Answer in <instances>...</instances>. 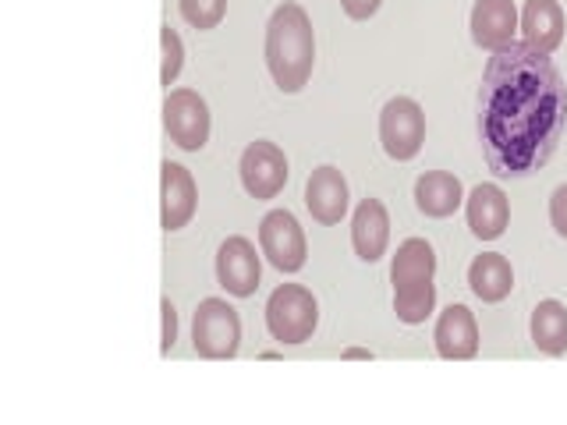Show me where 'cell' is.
I'll list each match as a JSON object with an SVG mask.
<instances>
[{
    "label": "cell",
    "mask_w": 567,
    "mask_h": 425,
    "mask_svg": "<svg viewBox=\"0 0 567 425\" xmlns=\"http://www.w3.org/2000/svg\"><path fill=\"white\" fill-rule=\"evenodd\" d=\"M567 117L560 71L546 53L511 43L483 79V142L501 174H528L554 156Z\"/></svg>",
    "instance_id": "cell-1"
},
{
    "label": "cell",
    "mask_w": 567,
    "mask_h": 425,
    "mask_svg": "<svg viewBox=\"0 0 567 425\" xmlns=\"http://www.w3.org/2000/svg\"><path fill=\"white\" fill-rule=\"evenodd\" d=\"M266 68L280 93H301L316 68V32L301 4L284 0L266 22Z\"/></svg>",
    "instance_id": "cell-2"
},
{
    "label": "cell",
    "mask_w": 567,
    "mask_h": 425,
    "mask_svg": "<svg viewBox=\"0 0 567 425\" xmlns=\"http://www.w3.org/2000/svg\"><path fill=\"white\" fill-rule=\"evenodd\" d=\"M319 326V301L301 283H280L266 301V330L280 344H306Z\"/></svg>",
    "instance_id": "cell-3"
},
{
    "label": "cell",
    "mask_w": 567,
    "mask_h": 425,
    "mask_svg": "<svg viewBox=\"0 0 567 425\" xmlns=\"http://www.w3.org/2000/svg\"><path fill=\"white\" fill-rule=\"evenodd\" d=\"M192 348L199 359H209V362H227L238 354L241 319L224 298L199 301V309H195V319H192Z\"/></svg>",
    "instance_id": "cell-4"
},
{
    "label": "cell",
    "mask_w": 567,
    "mask_h": 425,
    "mask_svg": "<svg viewBox=\"0 0 567 425\" xmlns=\"http://www.w3.org/2000/svg\"><path fill=\"white\" fill-rule=\"evenodd\" d=\"M259 252L280 273H298L306 266L309 241L291 209H270L259 220Z\"/></svg>",
    "instance_id": "cell-5"
},
{
    "label": "cell",
    "mask_w": 567,
    "mask_h": 425,
    "mask_svg": "<svg viewBox=\"0 0 567 425\" xmlns=\"http://www.w3.org/2000/svg\"><path fill=\"white\" fill-rule=\"evenodd\" d=\"M380 142L383 153L398 159V164H408V159L419 156L425 142V114L412 96L386 100V106L380 111Z\"/></svg>",
    "instance_id": "cell-6"
},
{
    "label": "cell",
    "mask_w": 567,
    "mask_h": 425,
    "mask_svg": "<svg viewBox=\"0 0 567 425\" xmlns=\"http://www.w3.org/2000/svg\"><path fill=\"white\" fill-rule=\"evenodd\" d=\"M164 128L171 135L174 146H182L185 153H199L209 142V106L195 89H174L164 100Z\"/></svg>",
    "instance_id": "cell-7"
},
{
    "label": "cell",
    "mask_w": 567,
    "mask_h": 425,
    "mask_svg": "<svg viewBox=\"0 0 567 425\" xmlns=\"http://www.w3.org/2000/svg\"><path fill=\"white\" fill-rule=\"evenodd\" d=\"M238 174H241V185L252 199L266 203V199H277L288 185V156H284L280 146L266 138L248 142L241 159H238Z\"/></svg>",
    "instance_id": "cell-8"
},
{
    "label": "cell",
    "mask_w": 567,
    "mask_h": 425,
    "mask_svg": "<svg viewBox=\"0 0 567 425\" xmlns=\"http://www.w3.org/2000/svg\"><path fill=\"white\" fill-rule=\"evenodd\" d=\"M262 280V262L256 245L235 235L217 248V283L230 298H252Z\"/></svg>",
    "instance_id": "cell-9"
},
{
    "label": "cell",
    "mask_w": 567,
    "mask_h": 425,
    "mask_svg": "<svg viewBox=\"0 0 567 425\" xmlns=\"http://www.w3.org/2000/svg\"><path fill=\"white\" fill-rule=\"evenodd\" d=\"M195 206H199V191H195L192 170L164 159V164H159V227H164L167 235L188 227L195 217Z\"/></svg>",
    "instance_id": "cell-10"
},
{
    "label": "cell",
    "mask_w": 567,
    "mask_h": 425,
    "mask_svg": "<svg viewBox=\"0 0 567 425\" xmlns=\"http://www.w3.org/2000/svg\"><path fill=\"white\" fill-rule=\"evenodd\" d=\"M472 40L483 50H504L514 43V35L522 32V11L514 8V0H475L468 18Z\"/></svg>",
    "instance_id": "cell-11"
},
{
    "label": "cell",
    "mask_w": 567,
    "mask_h": 425,
    "mask_svg": "<svg viewBox=\"0 0 567 425\" xmlns=\"http://www.w3.org/2000/svg\"><path fill=\"white\" fill-rule=\"evenodd\" d=\"M306 206H309L316 224H323V227L341 224L348 217V206H351L348 177L333 164L316 167L309 174V182H306Z\"/></svg>",
    "instance_id": "cell-12"
},
{
    "label": "cell",
    "mask_w": 567,
    "mask_h": 425,
    "mask_svg": "<svg viewBox=\"0 0 567 425\" xmlns=\"http://www.w3.org/2000/svg\"><path fill=\"white\" fill-rule=\"evenodd\" d=\"M436 354L447 362H472L478 354V323L468 305H447L433 330Z\"/></svg>",
    "instance_id": "cell-13"
},
{
    "label": "cell",
    "mask_w": 567,
    "mask_h": 425,
    "mask_svg": "<svg viewBox=\"0 0 567 425\" xmlns=\"http://www.w3.org/2000/svg\"><path fill=\"white\" fill-rule=\"evenodd\" d=\"M465 217H468V230L478 241H496L511 224V203L501 185H475L465 195Z\"/></svg>",
    "instance_id": "cell-14"
},
{
    "label": "cell",
    "mask_w": 567,
    "mask_h": 425,
    "mask_svg": "<svg viewBox=\"0 0 567 425\" xmlns=\"http://www.w3.org/2000/svg\"><path fill=\"white\" fill-rule=\"evenodd\" d=\"M390 245V212L380 199H362L351 217V248L362 262H380Z\"/></svg>",
    "instance_id": "cell-15"
},
{
    "label": "cell",
    "mask_w": 567,
    "mask_h": 425,
    "mask_svg": "<svg viewBox=\"0 0 567 425\" xmlns=\"http://www.w3.org/2000/svg\"><path fill=\"white\" fill-rule=\"evenodd\" d=\"M564 8L557 0H525L522 8V40L536 53H554L564 43Z\"/></svg>",
    "instance_id": "cell-16"
},
{
    "label": "cell",
    "mask_w": 567,
    "mask_h": 425,
    "mask_svg": "<svg viewBox=\"0 0 567 425\" xmlns=\"http://www.w3.org/2000/svg\"><path fill=\"white\" fill-rule=\"evenodd\" d=\"M415 206L419 212L433 220L454 217V212L465 206V185L457 182L451 170H430L415 182Z\"/></svg>",
    "instance_id": "cell-17"
},
{
    "label": "cell",
    "mask_w": 567,
    "mask_h": 425,
    "mask_svg": "<svg viewBox=\"0 0 567 425\" xmlns=\"http://www.w3.org/2000/svg\"><path fill=\"white\" fill-rule=\"evenodd\" d=\"M468 288L478 301H486V305L504 301L514 291V270H511L507 256H501V252L475 256L468 266Z\"/></svg>",
    "instance_id": "cell-18"
},
{
    "label": "cell",
    "mask_w": 567,
    "mask_h": 425,
    "mask_svg": "<svg viewBox=\"0 0 567 425\" xmlns=\"http://www.w3.org/2000/svg\"><path fill=\"white\" fill-rule=\"evenodd\" d=\"M436 277V252L425 238H408L398 245L394 259H390V283L408 288V283H422Z\"/></svg>",
    "instance_id": "cell-19"
},
{
    "label": "cell",
    "mask_w": 567,
    "mask_h": 425,
    "mask_svg": "<svg viewBox=\"0 0 567 425\" xmlns=\"http://www.w3.org/2000/svg\"><path fill=\"white\" fill-rule=\"evenodd\" d=\"M532 344H536L543 354L557 359V354L567 351V305L557 298H546L532 309Z\"/></svg>",
    "instance_id": "cell-20"
},
{
    "label": "cell",
    "mask_w": 567,
    "mask_h": 425,
    "mask_svg": "<svg viewBox=\"0 0 567 425\" xmlns=\"http://www.w3.org/2000/svg\"><path fill=\"white\" fill-rule=\"evenodd\" d=\"M436 309V283L422 280V283H408V288H394V312L404 326H419L433 315Z\"/></svg>",
    "instance_id": "cell-21"
},
{
    "label": "cell",
    "mask_w": 567,
    "mask_h": 425,
    "mask_svg": "<svg viewBox=\"0 0 567 425\" xmlns=\"http://www.w3.org/2000/svg\"><path fill=\"white\" fill-rule=\"evenodd\" d=\"M185 64V43L171 25H159V85H174Z\"/></svg>",
    "instance_id": "cell-22"
},
{
    "label": "cell",
    "mask_w": 567,
    "mask_h": 425,
    "mask_svg": "<svg viewBox=\"0 0 567 425\" xmlns=\"http://www.w3.org/2000/svg\"><path fill=\"white\" fill-rule=\"evenodd\" d=\"M177 11H182V18L195 32H209L224 22L227 0H177Z\"/></svg>",
    "instance_id": "cell-23"
},
{
    "label": "cell",
    "mask_w": 567,
    "mask_h": 425,
    "mask_svg": "<svg viewBox=\"0 0 567 425\" xmlns=\"http://www.w3.org/2000/svg\"><path fill=\"white\" fill-rule=\"evenodd\" d=\"M159 315H164V330H159V354H171L177 341V312L171 305V298L159 301Z\"/></svg>",
    "instance_id": "cell-24"
},
{
    "label": "cell",
    "mask_w": 567,
    "mask_h": 425,
    "mask_svg": "<svg viewBox=\"0 0 567 425\" xmlns=\"http://www.w3.org/2000/svg\"><path fill=\"white\" fill-rule=\"evenodd\" d=\"M549 224H554V230L567 241V185H560L549 195Z\"/></svg>",
    "instance_id": "cell-25"
},
{
    "label": "cell",
    "mask_w": 567,
    "mask_h": 425,
    "mask_svg": "<svg viewBox=\"0 0 567 425\" xmlns=\"http://www.w3.org/2000/svg\"><path fill=\"white\" fill-rule=\"evenodd\" d=\"M383 0H341V8L348 18H354V22H365V18H372L380 11Z\"/></svg>",
    "instance_id": "cell-26"
},
{
    "label": "cell",
    "mask_w": 567,
    "mask_h": 425,
    "mask_svg": "<svg viewBox=\"0 0 567 425\" xmlns=\"http://www.w3.org/2000/svg\"><path fill=\"white\" fill-rule=\"evenodd\" d=\"M341 359H348V362H354V359H365V362H372V351H365V348H348Z\"/></svg>",
    "instance_id": "cell-27"
}]
</instances>
